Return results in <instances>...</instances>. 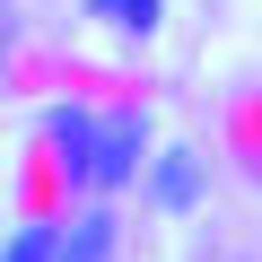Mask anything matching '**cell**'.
Instances as JSON below:
<instances>
[{"mask_svg":"<svg viewBox=\"0 0 262 262\" xmlns=\"http://www.w3.org/2000/svg\"><path fill=\"white\" fill-rule=\"evenodd\" d=\"M44 140H53V166H61V192L79 201H105L140 175L149 158V114L140 105H88V96H61L44 105Z\"/></svg>","mask_w":262,"mask_h":262,"instance_id":"1","label":"cell"},{"mask_svg":"<svg viewBox=\"0 0 262 262\" xmlns=\"http://www.w3.org/2000/svg\"><path fill=\"white\" fill-rule=\"evenodd\" d=\"M140 192H149V210H158V219H192V210H201V192H210L201 149H192V140H166V149L149 158V184H140Z\"/></svg>","mask_w":262,"mask_h":262,"instance_id":"2","label":"cell"},{"mask_svg":"<svg viewBox=\"0 0 262 262\" xmlns=\"http://www.w3.org/2000/svg\"><path fill=\"white\" fill-rule=\"evenodd\" d=\"M114 253H122V227L105 201H88L70 227H53V262H114Z\"/></svg>","mask_w":262,"mask_h":262,"instance_id":"3","label":"cell"},{"mask_svg":"<svg viewBox=\"0 0 262 262\" xmlns=\"http://www.w3.org/2000/svg\"><path fill=\"white\" fill-rule=\"evenodd\" d=\"M79 9H88L96 27H114V35H131V44L166 27V0H79Z\"/></svg>","mask_w":262,"mask_h":262,"instance_id":"4","label":"cell"},{"mask_svg":"<svg viewBox=\"0 0 262 262\" xmlns=\"http://www.w3.org/2000/svg\"><path fill=\"white\" fill-rule=\"evenodd\" d=\"M0 262H53V219H27L0 236Z\"/></svg>","mask_w":262,"mask_h":262,"instance_id":"5","label":"cell"},{"mask_svg":"<svg viewBox=\"0 0 262 262\" xmlns=\"http://www.w3.org/2000/svg\"><path fill=\"white\" fill-rule=\"evenodd\" d=\"M0 70H9V9H0Z\"/></svg>","mask_w":262,"mask_h":262,"instance_id":"6","label":"cell"}]
</instances>
